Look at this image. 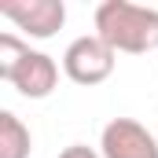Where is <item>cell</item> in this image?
<instances>
[{
    "mask_svg": "<svg viewBox=\"0 0 158 158\" xmlns=\"http://www.w3.org/2000/svg\"><path fill=\"white\" fill-rule=\"evenodd\" d=\"M30 151H33L30 129L19 121V114L0 110V158H30Z\"/></svg>",
    "mask_w": 158,
    "mask_h": 158,
    "instance_id": "obj_6",
    "label": "cell"
},
{
    "mask_svg": "<svg viewBox=\"0 0 158 158\" xmlns=\"http://www.w3.org/2000/svg\"><path fill=\"white\" fill-rule=\"evenodd\" d=\"M59 158H103L96 147H88V143H70V147H63Z\"/></svg>",
    "mask_w": 158,
    "mask_h": 158,
    "instance_id": "obj_8",
    "label": "cell"
},
{
    "mask_svg": "<svg viewBox=\"0 0 158 158\" xmlns=\"http://www.w3.org/2000/svg\"><path fill=\"white\" fill-rule=\"evenodd\" d=\"M96 37L125 55L158 52V7L129 4V0H103L96 7Z\"/></svg>",
    "mask_w": 158,
    "mask_h": 158,
    "instance_id": "obj_1",
    "label": "cell"
},
{
    "mask_svg": "<svg viewBox=\"0 0 158 158\" xmlns=\"http://www.w3.org/2000/svg\"><path fill=\"white\" fill-rule=\"evenodd\" d=\"M30 55V44L15 33H0V77L11 81V74L19 70V63Z\"/></svg>",
    "mask_w": 158,
    "mask_h": 158,
    "instance_id": "obj_7",
    "label": "cell"
},
{
    "mask_svg": "<svg viewBox=\"0 0 158 158\" xmlns=\"http://www.w3.org/2000/svg\"><path fill=\"white\" fill-rule=\"evenodd\" d=\"M114 63H118V52L107 48L96 33H85V37L70 40L66 52H63V74L74 81V85H103V81L114 74Z\"/></svg>",
    "mask_w": 158,
    "mask_h": 158,
    "instance_id": "obj_2",
    "label": "cell"
},
{
    "mask_svg": "<svg viewBox=\"0 0 158 158\" xmlns=\"http://www.w3.org/2000/svg\"><path fill=\"white\" fill-rule=\"evenodd\" d=\"M0 15L11 19L19 30H26L30 37L48 40L55 37L66 22V4L63 0H4Z\"/></svg>",
    "mask_w": 158,
    "mask_h": 158,
    "instance_id": "obj_3",
    "label": "cell"
},
{
    "mask_svg": "<svg viewBox=\"0 0 158 158\" xmlns=\"http://www.w3.org/2000/svg\"><path fill=\"white\" fill-rule=\"evenodd\" d=\"M7 85H15V92L26 96V99H48L55 92V85H59V63L52 55L30 48V55L19 63V70L11 74Z\"/></svg>",
    "mask_w": 158,
    "mask_h": 158,
    "instance_id": "obj_5",
    "label": "cell"
},
{
    "mask_svg": "<svg viewBox=\"0 0 158 158\" xmlns=\"http://www.w3.org/2000/svg\"><path fill=\"white\" fill-rule=\"evenodd\" d=\"M103 158H158V140L136 118H114L99 132Z\"/></svg>",
    "mask_w": 158,
    "mask_h": 158,
    "instance_id": "obj_4",
    "label": "cell"
}]
</instances>
